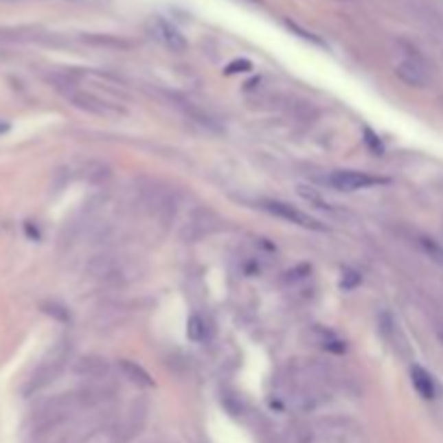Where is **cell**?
Returning a JSON list of instances; mask_svg holds the SVG:
<instances>
[{
  "instance_id": "cell-10",
  "label": "cell",
  "mask_w": 443,
  "mask_h": 443,
  "mask_svg": "<svg viewBox=\"0 0 443 443\" xmlns=\"http://www.w3.org/2000/svg\"><path fill=\"white\" fill-rule=\"evenodd\" d=\"M249 67H251V63H249V61H240V63H231L227 71H229V73H231V71H238V69H240V71H247Z\"/></svg>"
},
{
  "instance_id": "cell-1",
  "label": "cell",
  "mask_w": 443,
  "mask_h": 443,
  "mask_svg": "<svg viewBox=\"0 0 443 443\" xmlns=\"http://www.w3.org/2000/svg\"><path fill=\"white\" fill-rule=\"evenodd\" d=\"M327 182L335 190H344V193H354V190H363V188H372L378 184H387L385 177H376L365 171H352V169H337L333 171Z\"/></svg>"
},
{
  "instance_id": "cell-3",
  "label": "cell",
  "mask_w": 443,
  "mask_h": 443,
  "mask_svg": "<svg viewBox=\"0 0 443 443\" xmlns=\"http://www.w3.org/2000/svg\"><path fill=\"white\" fill-rule=\"evenodd\" d=\"M396 76L411 87H426L431 82V73H428L426 65L420 63L418 58H405V61L398 63Z\"/></svg>"
},
{
  "instance_id": "cell-4",
  "label": "cell",
  "mask_w": 443,
  "mask_h": 443,
  "mask_svg": "<svg viewBox=\"0 0 443 443\" xmlns=\"http://www.w3.org/2000/svg\"><path fill=\"white\" fill-rule=\"evenodd\" d=\"M71 102L78 109L89 111V113H95V115H102V117H113V115H120L122 113V109L115 106L113 102H106L104 98L93 95V93H73Z\"/></svg>"
},
{
  "instance_id": "cell-8",
  "label": "cell",
  "mask_w": 443,
  "mask_h": 443,
  "mask_svg": "<svg viewBox=\"0 0 443 443\" xmlns=\"http://www.w3.org/2000/svg\"><path fill=\"white\" fill-rule=\"evenodd\" d=\"M297 193L305 199V201H309V203H314L316 208H322V210H331L333 205L329 203V201H324L322 199V195L318 193L316 188H312V186H305V184H299L297 186Z\"/></svg>"
},
{
  "instance_id": "cell-5",
  "label": "cell",
  "mask_w": 443,
  "mask_h": 443,
  "mask_svg": "<svg viewBox=\"0 0 443 443\" xmlns=\"http://www.w3.org/2000/svg\"><path fill=\"white\" fill-rule=\"evenodd\" d=\"M411 383H413V387H416V391L426 398V400H431V398H435L437 394V387H435V380L433 376L428 374L422 365H413L411 367Z\"/></svg>"
},
{
  "instance_id": "cell-2",
  "label": "cell",
  "mask_w": 443,
  "mask_h": 443,
  "mask_svg": "<svg viewBox=\"0 0 443 443\" xmlns=\"http://www.w3.org/2000/svg\"><path fill=\"white\" fill-rule=\"evenodd\" d=\"M262 208L269 212V214L286 220V223L299 225V227H305V229H316V231L324 229V225H320V220H316L314 216H309L307 212H303L299 208H294L292 203H286V201H264Z\"/></svg>"
},
{
  "instance_id": "cell-6",
  "label": "cell",
  "mask_w": 443,
  "mask_h": 443,
  "mask_svg": "<svg viewBox=\"0 0 443 443\" xmlns=\"http://www.w3.org/2000/svg\"><path fill=\"white\" fill-rule=\"evenodd\" d=\"M122 372L126 374V378H130L135 385H141V387H154V378L147 374V370L143 365H139L137 361H128L124 359L122 363Z\"/></svg>"
},
{
  "instance_id": "cell-9",
  "label": "cell",
  "mask_w": 443,
  "mask_h": 443,
  "mask_svg": "<svg viewBox=\"0 0 443 443\" xmlns=\"http://www.w3.org/2000/svg\"><path fill=\"white\" fill-rule=\"evenodd\" d=\"M186 335H188V339H193V342H201L205 337V322L199 316H190L186 322Z\"/></svg>"
},
{
  "instance_id": "cell-7",
  "label": "cell",
  "mask_w": 443,
  "mask_h": 443,
  "mask_svg": "<svg viewBox=\"0 0 443 443\" xmlns=\"http://www.w3.org/2000/svg\"><path fill=\"white\" fill-rule=\"evenodd\" d=\"M156 35H158V39L165 43V46H169L171 50H184L186 48V41H184V37L175 31L173 26H169L167 22H158L156 24Z\"/></svg>"
}]
</instances>
